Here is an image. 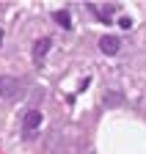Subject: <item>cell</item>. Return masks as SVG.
I'll return each instance as SVG.
<instances>
[{"instance_id": "obj_6", "label": "cell", "mask_w": 146, "mask_h": 154, "mask_svg": "<svg viewBox=\"0 0 146 154\" xmlns=\"http://www.w3.org/2000/svg\"><path fill=\"white\" fill-rule=\"evenodd\" d=\"M52 19H55V22L61 25V28H72V17H69V11H55V14H52Z\"/></svg>"}, {"instance_id": "obj_4", "label": "cell", "mask_w": 146, "mask_h": 154, "mask_svg": "<svg viewBox=\"0 0 146 154\" xmlns=\"http://www.w3.org/2000/svg\"><path fill=\"white\" fill-rule=\"evenodd\" d=\"M42 121H44V119H42V113H39V110H28V113H25V119H22L25 135H28V132H36V129L42 127Z\"/></svg>"}, {"instance_id": "obj_2", "label": "cell", "mask_w": 146, "mask_h": 154, "mask_svg": "<svg viewBox=\"0 0 146 154\" xmlns=\"http://www.w3.org/2000/svg\"><path fill=\"white\" fill-rule=\"evenodd\" d=\"M50 47H52V38H47V36L36 38V42H33V61L42 63L44 58H47V52H50Z\"/></svg>"}, {"instance_id": "obj_3", "label": "cell", "mask_w": 146, "mask_h": 154, "mask_svg": "<svg viewBox=\"0 0 146 154\" xmlns=\"http://www.w3.org/2000/svg\"><path fill=\"white\" fill-rule=\"evenodd\" d=\"M88 11H91V14H97L102 22H110V19H113V14H116V6H110V3H105V6L88 3Z\"/></svg>"}, {"instance_id": "obj_1", "label": "cell", "mask_w": 146, "mask_h": 154, "mask_svg": "<svg viewBox=\"0 0 146 154\" xmlns=\"http://www.w3.org/2000/svg\"><path fill=\"white\" fill-rule=\"evenodd\" d=\"M0 96L3 99H20L22 96V83L17 77H0Z\"/></svg>"}, {"instance_id": "obj_9", "label": "cell", "mask_w": 146, "mask_h": 154, "mask_svg": "<svg viewBox=\"0 0 146 154\" xmlns=\"http://www.w3.org/2000/svg\"><path fill=\"white\" fill-rule=\"evenodd\" d=\"M3 36H6V33H3V28H0V44H3Z\"/></svg>"}, {"instance_id": "obj_8", "label": "cell", "mask_w": 146, "mask_h": 154, "mask_svg": "<svg viewBox=\"0 0 146 154\" xmlns=\"http://www.w3.org/2000/svg\"><path fill=\"white\" fill-rule=\"evenodd\" d=\"M119 25L127 30V28H132V19H130V17H121V19H119Z\"/></svg>"}, {"instance_id": "obj_7", "label": "cell", "mask_w": 146, "mask_h": 154, "mask_svg": "<svg viewBox=\"0 0 146 154\" xmlns=\"http://www.w3.org/2000/svg\"><path fill=\"white\" fill-rule=\"evenodd\" d=\"M119 102H121V96H119V94H105V105H107V107H116Z\"/></svg>"}, {"instance_id": "obj_5", "label": "cell", "mask_w": 146, "mask_h": 154, "mask_svg": "<svg viewBox=\"0 0 146 154\" xmlns=\"http://www.w3.org/2000/svg\"><path fill=\"white\" fill-rule=\"evenodd\" d=\"M99 50L105 55H116L121 50V38H116V36H102L99 38Z\"/></svg>"}]
</instances>
